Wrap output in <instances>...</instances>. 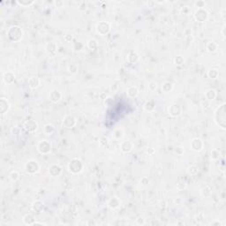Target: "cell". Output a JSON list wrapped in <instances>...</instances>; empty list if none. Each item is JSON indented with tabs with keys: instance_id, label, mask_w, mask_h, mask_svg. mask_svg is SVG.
<instances>
[{
	"instance_id": "1",
	"label": "cell",
	"mask_w": 226,
	"mask_h": 226,
	"mask_svg": "<svg viewBox=\"0 0 226 226\" xmlns=\"http://www.w3.org/2000/svg\"><path fill=\"white\" fill-rule=\"evenodd\" d=\"M214 120L217 126L222 129L226 128V103L223 102L219 105L214 113Z\"/></svg>"
},
{
	"instance_id": "2",
	"label": "cell",
	"mask_w": 226,
	"mask_h": 226,
	"mask_svg": "<svg viewBox=\"0 0 226 226\" xmlns=\"http://www.w3.org/2000/svg\"><path fill=\"white\" fill-rule=\"evenodd\" d=\"M23 35H24V32H23L22 28L17 25L11 26L6 31V36L8 40L12 43H18L21 41Z\"/></svg>"
},
{
	"instance_id": "3",
	"label": "cell",
	"mask_w": 226,
	"mask_h": 226,
	"mask_svg": "<svg viewBox=\"0 0 226 226\" xmlns=\"http://www.w3.org/2000/svg\"><path fill=\"white\" fill-rule=\"evenodd\" d=\"M84 169V164L80 159L73 158L68 163V170L73 174V175H78Z\"/></svg>"
},
{
	"instance_id": "4",
	"label": "cell",
	"mask_w": 226,
	"mask_h": 226,
	"mask_svg": "<svg viewBox=\"0 0 226 226\" xmlns=\"http://www.w3.org/2000/svg\"><path fill=\"white\" fill-rule=\"evenodd\" d=\"M40 169H41V167H40L39 163L34 159L28 160L24 164V170L26 171L27 174H29V175H34V174L38 173L40 171Z\"/></svg>"
},
{
	"instance_id": "5",
	"label": "cell",
	"mask_w": 226,
	"mask_h": 226,
	"mask_svg": "<svg viewBox=\"0 0 226 226\" xmlns=\"http://www.w3.org/2000/svg\"><path fill=\"white\" fill-rule=\"evenodd\" d=\"M51 143L47 140H42L37 143V151L42 155H49L51 152Z\"/></svg>"
},
{
	"instance_id": "6",
	"label": "cell",
	"mask_w": 226,
	"mask_h": 226,
	"mask_svg": "<svg viewBox=\"0 0 226 226\" xmlns=\"http://www.w3.org/2000/svg\"><path fill=\"white\" fill-rule=\"evenodd\" d=\"M194 20L197 21V22H206L208 20V17H209V14H208V11H207L205 8H200V9H197L194 14Z\"/></svg>"
},
{
	"instance_id": "7",
	"label": "cell",
	"mask_w": 226,
	"mask_h": 226,
	"mask_svg": "<svg viewBox=\"0 0 226 226\" xmlns=\"http://www.w3.org/2000/svg\"><path fill=\"white\" fill-rule=\"evenodd\" d=\"M77 124V119L73 115H66L62 120V126L66 129H72Z\"/></svg>"
},
{
	"instance_id": "8",
	"label": "cell",
	"mask_w": 226,
	"mask_h": 226,
	"mask_svg": "<svg viewBox=\"0 0 226 226\" xmlns=\"http://www.w3.org/2000/svg\"><path fill=\"white\" fill-rule=\"evenodd\" d=\"M23 128L28 134H34L38 130V123L34 119H27L23 123Z\"/></svg>"
},
{
	"instance_id": "9",
	"label": "cell",
	"mask_w": 226,
	"mask_h": 226,
	"mask_svg": "<svg viewBox=\"0 0 226 226\" xmlns=\"http://www.w3.org/2000/svg\"><path fill=\"white\" fill-rule=\"evenodd\" d=\"M96 32L101 35H106L111 31V24L107 21H100L95 26Z\"/></svg>"
},
{
	"instance_id": "10",
	"label": "cell",
	"mask_w": 226,
	"mask_h": 226,
	"mask_svg": "<svg viewBox=\"0 0 226 226\" xmlns=\"http://www.w3.org/2000/svg\"><path fill=\"white\" fill-rule=\"evenodd\" d=\"M182 113V108L179 103H171L168 108V114L172 118H178Z\"/></svg>"
},
{
	"instance_id": "11",
	"label": "cell",
	"mask_w": 226,
	"mask_h": 226,
	"mask_svg": "<svg viewBox=\"0 0 226 226\" xmlns=\"http://www.w3.org/2000/svg\"><path fill=\"white\" fill-rule=\"evenodd\" d=\"M63 169L59 164L56 163H53L51 165H50V167L48 168V173L51 178H57L62 174Z\"/></svg>"
},
{
	"instance_id": "12",
	"label": "cell",
	"mask_w": 226,
	"mask_h": 226,
	"mask_svg": "<svg viewBox=\"0 0 226 226\" xmlns=\"http://www.w3.org/2000/svg\"><path fill=\"white\" fill-rule=\"evenodd\" d=\"M190 147L194 152H200L203 149L204 143L203 140L200 138H194L190 142Z\"/></svg>"
},
{
	"instance_id": "13",
	"label": "cell",
	"mask_w": 226,
	"mask_h": 226,
	"mask_svg": "<svg viewBox=\"0 0 226 226\" xmlns=\"http://www.w3.org/2000/svg\"><path fill=\"white\" fill-rule=\"evenodd\" d=\"M44 49H45L46 53H47L49 56H56V52H57V45H56V43H54V42L47 43L45 47H44Z\"/></svg>"
},
{
	"instance_id": "14",
	"label": "cell",
	"mask_w": 226,
	"mask_h": 226,
	"mask_svg": "<svg viewBox=\"0 0 226 226\" xmlns=\"http://www.w3.org/2000/svg\"><path fill=\"white\" fill-rule=\"evenodd\" d=\"M134 145L131 140H123L120 143V150L124 154H128L134 149Z\"/></svg>"
},
{
	"instance_id": "15",
	"label": "cell",
	"mask_w": 226,
	"mask_h": 226,
	"mask_svg": "<svg viewBox=\"0 0 226 226\" xmlns=\"http://www.w3.org/2000/svg\"><path fill=\"white\" fill-rule=\"evenodd\" d=\"M15 79H16V76H15V73L11 71H8V72H5L4 74H3V81L6 84V85H11L12 84L14 81H15Z\"/></svg>"
},
{
	"instance_id": "16",
	"label": "cell",
	"mask_w": 226,
	"mask_h": 226,
	"mask_svg": "<svg viewBox=\"0 0 226 226\" xmlns=\"http://www.w3.org/2000/svg\"><path fill=\"white\" fill-rule=\"evenodd\" d=\"M11 108L10 102H8V100H6L5 98H1L0 99V113L1 115H5V113L9 111Z\"/></svg>"
},
{
	"instance_id": "17",
	"label": "cell",
	"mask_w": 226,
	"mask_h": 226,
	"mask_svg": "<svg viewBox=\"0 0 226 226\" xmlns=\"http://www.w3.org/2000/svg\"><path fill=\"white\" fill-rule=\"evenodd\" d=\"M49 99H50V102H54V103H57V102H60L61 99H62V94L58 90L54 89V90H52L50 93Z\"/></svg>"
},
{
	"instance_id": "18",
	"label": "cell",
	"mask_w": 226,
	"mask_h": 226,
	"mask_svg": "<svg viewBox=\"0 0 226 226\" xmlns=\"http://www.w3.org/2000/svg\"><path fill=\"white\" fill-rule=\"evenodd\" d=\"M121 204H122V202H121L120 199H118V197H112V198H111L108 201V202H107L108 207L111 209H117V208H120Z\"/></svg>"
},
{
	"instance_id": "19",
	"label": "cell",
	"mask_w": 226,
	"mask_h": 226,
	"mask_svg": "<svg viewBox=\"0 0 226 226\" xmlns=\"http://www.w3.org/2000/svg\"><path fill=\"white\" fill-rule=\"evenodd\" d=\"M27 85L28 87L31 89H36L40 87L41 85V80L38 77L36 76H33V77H30L28 80H27Z\"/></svg>"
},
{
	"instance_id": "20",
	"label": "cell",
	"mask_w": 226,
	"mask_h": 226,
	"mask_svg": "<svg viewBox=\"0 0 226 226\" xmlns=\"http://www.w3.org/2000/svg\"><path fill=\"white\" fill-rule=\"evenodd\" d=\"M44 203L43 202H41L40 200H37V201H34V202L32 203V206H31V209L32 211L34 212V213H37V214H40L43 212L44 210Z\"/></svg>"
},
{
	"instance_id": "21",
	"label": "cell",
	"mask_w": 226,
	"mask_h": 226,
	"mask_svg": "<svg viewBox=\"0 0 226 226\" xmlns=\"http://www.w3.org/2000/svg\"><path fill=\"white\" fill-rule=\"evenodd\" d=\"M35 218L32 214H26L23 216L22 222L25 225H34V224L35 223Z\"/></svg>"
},
{
	"instance_id": "22",
	"label": "cell",
	"mask_w": 226,
	"mask_h": 226,
	"mask_svg": "<svg viewBox=\"0 0 226 226\" xmlns=\"http://www.w3.org/2000/svg\"><path fill=\"white\" fill-rule=\"evenodd\" d=\"M140 59V56L136 51H130L127 54V61L130 64H136Z\"/></svg>"
},
{
	"instance_id": "23",
	"label": "cell",
	"mask_w": 226,
	"mask_h": 226,
	"mask_svg": "<svg viewBox=\"0 0 226 226\" xmlns=\"http://www.w3.org/2000/svg\"><path fill=\"white\" fill-rule=\"evenodd\" d=\"M143 108L147 112H153L156 110V102L154 100H148L144 103Z\"/></svg>"
},
{
	"instance_id": "24",
	"label": "cell",
	"mask_w": 226,
	"mask_h": 226,
	"mask_svg": "<svg viewBox=\"0 0 226 226\" xmlns=\"http://www.w3.org/2000/svg\"><path fill=\"white\" fill-rule=\"evenodd\" d=\"M126 95L131 98H135L139 95V89L136 86H131L127 89Z\"/></svg>"
},
{
	"instance_id": "25",
	"label": "cell",
	"mask_w": 226,
	"mask_h": 226,
	"mask_svg": "<svg viewBox=\"0 0 226 226\" xmlns=\"http://www.w3.org/2000/svg\"><path fill=\"white\" fill-rule=\"evenodd\" d=\"M201 194L204 198H208L212 194V187L209 185H206L201 189Z\"/></svg>"
},
{
	"instance_id": "26",
	"label": "cell",
	"mask_w": 226,
	"mask_h": 226,
	"mask_svg": "<svg viewBox=\"0 0 226 226\" xmlns=\"http://www.w3.org/2000/svg\"><path fill=\"white\" fill-rule=\"evenodd\" d=\"M112 137L113 139L116 140H120L121 139H123V137H124V131H123V129H121V128H116L113 131Z\"/></svg>"
},
{
	"instance_id": "27",
	"label": "cell",
	"mask_w": 226,
	"mask_h": 226,
	"mask_svg": "<svg viewBox=\"0 0 226 226\" xmlns=\"http://www.w3.org/2000/svg\"><path fill=\"white\" fill-rule=\"evenodd\" d=\"M216 95H217L216 91L215 89H208V90L205 92V97H206L207 100H209V101L215 100Z\"/></svg>"
},
{
	"instance_id": "28",
	"label": "cell",
	"mask_w": 226,
	"mask_h": 226,
	"mask_svg": "<svg viewBox=\"0 0 226 226\" xmlns=\"http://www.w3.org/2000/svg\"><path fill=\"white\" fill-rule=\"evenodd\" d=\"M217 49H218V45H217V44H215V42H208L206 44V50L209 53H214L217 50Z\"/></svg>"
},
{
	"instance_id": "29",
	"label": "cell",
	"mask_w": 226,
	"mask_h": 226,
	"mask_svg": "<svg viewBox=\"0 0 226 226\" xmlns=\"http://www.w3.org/2000/svg\"><path fill=\"white\" fill-rule=\"evenodd\" d=\"M55 126L52 124L49 123V124H46L44 126V133L47 134V135H50L52 134L54 132H55Z\"/></svg>"
},
{
	"instance_id": "30",
	"label": "cell",
	"mask_w": 226,
	"mask_h": 226,
	"mask_svg": "<svg viewBox=\"0 0 226 226\" xmlns=\"http://www.w3.org/2000/svg\"><path fill=\"white\" fill-rule=\"evenodd\" d=\"M199 167L197 166V165H195V164H192V165H190L187 170H186V172H187V174L188 175H190V176H194V175H196V174H198V172H199Z\"/></svg>"
},
{
	"instance_id": "31",
	"label": "cell",
	"mask_w": 226,
	"mask_h": 226,
	"mask_svg": "<svg viewBox=\"0 0 226 226\" xmlns=\"http://www.w3.org/2000/svg\"><path fill=\"white\" fill-rule=\"evenodd\" d=\"M173 84L170 81H165L163 83L162 85V90L163 91L164 93H170V91L173 89Z\"/></svg>"
},
{
	"instance_id": "32",
	"label": "cell",
	"mask_w": 226,
	"mask_h": 226,
	"mask_svg": "<svg viewBox=\"0 0 226 226\" xmlns=\"http://www.w3.org/2000/svg\"><path fill=\"white\" fill-rule=\"evenodd\" d=\"M87 45H88V48L91 50H95L98 48V43H97V41L95 39L92 38V39H89L88 41Z\"/></svg>"
},
{
	"instance_id": "33",
	"label": "cell",
	"mask_w": 226,
	"mask_h": 226,
	"mask_svg": "<svg viewBox=\"0 0 226 226\" xmlns=\"http://www.w3.org/2000/svg\"><path fill=\"white\" fill-rule=\"evenodd\" d=\"M20 178H21V174H20V172L17 171V170H12L11 173L9 174V179H10L12 182L18 181L20 179Z\"/></svg>"
},
{
	"instance_id": "34",
	"label": "cell",
	"mask_w": 226,
	"mask_h": 226,
	"mask_svg": "<svg viewBox=\"0 0 226 226\" xmlns=\"http://www.w3.org/2000/svg\"><path fill=\"white\" fill-rule=\"evenodd\" d=\"M210 157L212 160H218V159L221 157V152L219 149L217 148H214L211 150L210 152Z\"/></svg>"
},
{
	"instance_id": "35",
	"label": "cell",
	"mask_w": 226,
	"mask_h": 226,
	"mask_svg": "<svg viewBox=\"0 0 226 226\" xmlns=\"http://www.w3.org/2000/svg\"><path fill=\"white\" fill-rule=\"evenodd\" d=\"M219 75V72L216 69H209L208 71V76L210 79H216Z\"/></svg>"
},
{
	"instance_id": "36",
	"label": "cell",
	"mask_w": 226,
	"mask_h": 226,
	"mask_svg": "<svg viewBox=\"0 0 226 226\" xmlns=\"http://www.w3.org/2000/svg\"><path fill=\"white\" fill-rule=\"evenodd\" d=\"M19 5L22 6V7H29L31 6L33 4H34V0L32 1H28V0H22V1H17L16 2Z\"/></svg>"
},
{
	"instance_id": "37",
	"label": "cell",
	"mask_w": 226,
	"mask_h": 226,
	"mask_svg": "<svg viewBox=\"0 0 226 226\" xmlns=\"http://www.w3.org/2000/svg\"><path fill=\"white\" fill-rule=\"evenodd\" d=\"M78 70H79V67H78V66L76 64H71L68 66V71L72 74H76L78 73Z\"/></svg>"
},
{
	"instance_id": "38",
	"label": "cell",
	"mask_w": 226,
	"mask_h": 226,
	"mask_svg": "<svg viewBox=\"0 0 226 226\" xmlns=\"http://www.w3.org/2000/svg\"><path fill=\"white\" fill-rule=\"evenodd\" d=\"M174 63H175V65L181 66L185 64V58L182 56H177L174 58Z\"/></svg>"
},
{
	"instance_id": "39",
	"label": "cell",
	"mask_w": 226,
	"mask_h": 226,
	"mask_svg": "<svg viewBox=\"0 0 226 226\" xmlns=\"http://www.w3.org/2000/svg\"><path fill=\"white\" fill-rule=\"evenodd\" d=\"M108 144H109V140H108V138H106V137H104V136H102V137L99 138V145H100L101 147H107Z\"/></svg>"
},
{
	"instance_id": "40",
	"label": "cell",
	"mask_w": 226,
	"mask_h": 226,
	"mask_svg": "<svg viewBox=\"0 0 226 226\" xmlns=\"http://www.w3.org/2000/svg\"><path fill=\"white\" fill-rule=\"evenodd\" d=\"M73 48L75 51H80L83 49V44L79 42H75L73 45Z\"/></svg>"
},
{
	"instance_id": "41",
	"label": "cell",
	"mask_w": 226,
	"mask_h": 226,
	"mask_svg": "<svg viewBox=\"0 0 226 226\" xmlns=\"http://www.w3.org/2000/svg\"><path fill=\"white\" fill-rule=\"evenodd\" d=\"M192 34H193V32L191 28H186L184 30V35L186 38H192Z\"/></svg>"
},
{
	"instance_id": "42",
	"label": "cell",
	"mask_w": 226,
	"mask_h": 226,
	"mask_svg": "<svg viewBox=\"0 0 226 226\" xmlns=\"http://www.w3.org/2000/svg\"><path fill=\"white\" fill-rule=\"evenodd\" d=\"M140 184L143 186H147L149 185V179L147 177H143L140 179Z\"/></svg>"
},
{
	"instance_id": "43",
	"label": "cell",
	"mask_w": 226,
	"mask_h": 226,
	"mask_svg": "<svg viewBox=\"0 0 226 226\" xmlns=\"http://www.w3.org/2000/svg\"><path fill=\"white\" fill-rule=\"evenodd\" d=\"M148 89L151 91H155L157 89V83L156 81H150L148 84Z\"/></svg>"
},
{
	"instance_id": "44",
	"label": "cell",
	"mask_w": 226,
	"mask_h": 226,
	"mask_svg": "<svg viewBox=\"0 0 226 226\" xmlns=\"http://www.w3.org/2000/svg\"><path fill=\"white\" fill-rule=\"evenodd\" d=\"M136 224H138V225H144L145 224H146V221H145V219L143 218V217H138L137 219H136Z\"/></svg>"
},
{
	"instance_id": "45",
	"label": "cell",
	"mask_w": 226,
	"mask_h": 226,
	"mask_svg": "<svg viewBox=\"0 0 226 226\" xmlns=\"http://www.w3.org/2000/svg\"><path fill=\"white\" fill-rule=\"evenodd\" d=\"M194 5H195L196 7H198V9H200V8H204L205 5H206V4H205L204 1H197V2L194 3Z\"/></svg>"
},
{
	"instance_id": "46",
	"label": "cell",
	"mask_w": 226,
	"mask_h": 226,
	"mask_svg": "<svg viewBox=\"0 0 226 226\" xmlns=\"http://www.w3.org/2000/svg\"><path fill=\"white\" fill-rule=\"evenodd\" d=\"M64 40H65L66 42H67V43H71V42L73 40V36L72 34H66L65 35V37H64Z\"/></svg>"
},
{
	"instance_id": "47",
	"label": "cell",
	"mask_w": 226,
	"mask_h": 226,
	"mask_svg": "<svg viewBox=\"0 0 226 226\" xmlns=\"http://www.w3.org/2000/svg\"><path fill=\"white\" fill-rule=\"evenodd\" d=\"M113 99L111 96H108V97H106L105 98V100H104V105L105 106H109L111 102H112Z\"/></svg>"
},
{
	"instance_id": "48",
	"label": "cell",
	"mask_w": 226,
	"mask_h": 226,
	"mask_svg": "<svg viewBox=\"0 0 226 226\" xmlns=\"http://www.w3.org/2000/svg\"><path fill=\"white\" fill-rule=\"evenodd\" d=\"M175 152H176L178 155L181 156V155L184 153V148H183L182 147H176V149H175Z\"/></svg>"
},
{
	"instance_id": "49",
	"label": "cell",
	"mask_w": 226,
	"mask_h": 226,
	"mask_svg": "<svg viewBox=\"0 0 226 226\" xmlns=\"http://www.w3.org/2000/svg\"><path fill=\"white\" fill-rule=\"evenodd\" d=\"M80 4L83 5V6H79L78 9H79V11H85L87 9V4L85 2H80Z\"/></svg>"
},
{
	"instance_id": "50",
	"label": "cell",
	"mask_w": 226,
	"mask_h": 226,
	"mask_svg": "<svg viewBox=\"0 0 226 226\" xmlns=\"http://www.w3.org/2000/svg\"><path fill=\"white\" fill-rule=\"evenodd\" d=\"M209 225H217V226H221L222 225V223L219 222V221H215V222H212L209 224Z\"/></svg>"
},
{
	"instance_id": "51",
	"label": "cell",
	"mask_w": 226,
	"mask_h": 226,
	"mask_svg": "<svg viewBox=\"0 0 226 226\" xmlns=\"http://www.w3.org/2000/svg\"><path fill=\"white\" fill-rule=\"evenodd\" d=\"M221 33H222V35H223V37L224 38V37H225V25H224V27H223V28H222V31H221Z\"/></svg>"
},
{
	"instance_id": "52",
	"label": "cell",
	"mask_w": 226,
	"mask_h": 226,
	"mask_svg": "<svg viewBox=\"0 0 226 226\" xmlns=\"http://www.w3.org/2000/svg\"><path fill=\"white\" fill-rule=\"evenodd\" d=\"M34 225H46V224H44V223H40V222H36L34 224Z\"/></svg>"
},
{
	"instance_id": "53",
	"label": "cell",
	"mask_w": 226,
	"mask_h": 226,
	"mask_svg": "<svg viewBox=\"0 0 226 226\" xmlns=\"http://www.w3.org/2000/svg\"><path fill=\"white\" fill-rule=\"evenodd\" d=\"M181 202H182V200H181V199H179H179H176V200H175V203L180 204Z\"/></svg>"
}]
</instances>
